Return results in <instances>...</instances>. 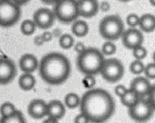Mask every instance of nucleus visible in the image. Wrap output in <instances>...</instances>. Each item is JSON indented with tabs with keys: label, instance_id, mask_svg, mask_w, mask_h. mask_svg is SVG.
<instances>
[{
	"label": "nucleus",
	"instance_id": "f257e3e1",
	"mask_svg": "<svg viewBox=\"0 0 155 123\" xmlns=\"http://www.w3.org/2000/svg\"><path fill=\"white\" fill-rule=\"evenodd\" d=\"M81 112L89 122L101 123L109 120L115 112V101L112 96L101 88H91L81 97Z\"/></svg>",
	"mask_w": 155,
	"mask_h": 123
},
{
	"label": "nucleus",
	"instance_id": "f03ea898",
	"mask_svg": "<svg viewBox=\"0 0 155 123\" xmlns=\"http://www.w3.org/2000/svg\"><path fill=\"white\" fill-rule=\"evenodd\" d=\"M41 79L51 86H58L65 83L71 73L69 60L62 53L49 52L42 57L38 65Z\"/></svg>",
	"mask_w": 155,
	"mask_h": 123
},
{
	"label": "nucleus",
	"instance_id": "7ed1b4c3",
	"mask_svg": "<svg viewBox=\"0 0 155 123\" xmlns=\"http://www.w3.org/2000/svg\"><path fill=\"white\" fill-rule=\"evenodd\" d=\"M105 61L101 51L96 48H86V50L79 53L76 65L81 73L83 75L96 76L100 74Z\"/></svg>",
	"mask_w": 155,
	"mask_h": 123
},
{
	"label": "nucleus",
	"instance_id": "20e7f679",
	"mask_svg": "<svg viewBox=\"0 0 155 123\" xmlns=\"http://www.w3.org/2000/svg\"><path fill=\"white\" fill-rule=\"evenodd\" d=\"M125 30L122 19L117 15H110L103 18L99 25L101 36L106 40H119Z\"/></svg>",
	"mask_w": 155,
	"mask_h": 123
},
{
	"label": "nucleus",
	"instance_id": "39448f33",
	"mask_svg": "<svg viewBox=\"0 0 155 123\" xmlns=\"http://www.w3.org/2000/svg\"><path fill=\"white\" fill-rule=\"evenodd\" d=\"M53 12L60 22L68 24L79 18L77 0H58L53 5Z\"/></svg>",
	"mask_w": 155,
	"mask_h": 123
},
{
	"label": "nucleus",
	"instance_id": "423d86ee",
	"mask_svg": "<svg viewBox=\"0 0 155 123\" xmlns=\"http://www.w3.org/2000/svg\"><path fill=\"white\" fill-rule=\"evenodd\" d=\"M21 17L20 6L10 0H0V26L8 28L18 22Z\"/></svg>",
	"mask_w": 155,
	"mask_h": 123
},
{
	"label": "nucleus",
	"instance_id": "0eeeda50",
	"mask_svg": "<svg viewBox=\"0 0 155 123\" xmlns=\"http://www.w3.org/2000/svg\"><path fill=\"white\" fill-rule=\"evenodd\" d=\"M124 65L116 58L105 59L100 74L102 78L109 83H117L124 76Z\"/></svg>",
	"mask_w": 155,
	"mask_h": 123
},
{
	"label": "nucleus",
	"instance_id": "6e6552de",
	"mask_svg": "<svg viewBox=\"0 0 155 123\" xmlns=\"http://www.w3.org/2000/svg\"><path fill=\"white\" fill-rule=\"evenodd\" d=\"M128 113L134 121L146 122L151 118L154 109L148 100L140 98L135 104L128 107Z\"/></svg>",
	"mask_w": 155,
	"mask_h": 123
},
{
	"label": "nucleus",
	"instance_id": "1a4fd4ad",
	"mask_svg": "<svg viewBox=\"0 0 155 123\" xmlns=\"http://www.w3.org/2000/svg\"><path fill=\"white\" fill-rule=\"evenodd\" d=\"M55 15L53 10L46 8H40L34 12L33 21L37 28L41 30H48L52 27L55 21Z\"/></svg>",
	"mask_w": 155,
	"mask_h": 123
},
{
	"label": "nucleus",
	"instance_id": "9d476101",
	"mask_svg": "<svg viewBox=\"0 0 155 123\" xmlns=\"http://www.w3.org/2000/svg\"><path fill=\"white\" fill-rule=\"evenodd\" d=\"M18 74L15 63L8 58H0V85L10 84Z\"/></svg>",
	"mask_w": 155,
	"mask_h": 123
},
{
	"label": "nucleus",
	"instance_id": "9b49d317",
	"mask_svg": "<svg viewBox=\"0 0 155 123\" xmlns=\"http://www.w3.org/2000/svg\"><path fill=\"white\" fill-rule=\"evenodd\" d=\"M120 38L123 46L129 50H133L134 48L142 45L144 42V36L142 32L136 28H130L124 30Z\"/></svg>",
	"mask_w": 155,
	"mask_h": 123
},
{
	"label": "nucleus",
	"instance_id": "f8f14e48",
	"mask_svg": "<svg viewBox=\"0 0 155 123\" xmlns=\"http://www.w3.org/2000/svg\"><path fill=\"white\" fill-rule=\"evenodd\" d=\"M79 16L91 19L95 17L100 10V4L98 0H77Z\"/></svg>",
	"mask_w": 155,
	"mask_h": 123
},
{
	"label": "nucleus",
	"instance_id": "ddd939ff",
	"mask_svg": "<svg viewBox=\"0 0 155 123\" xmlns=\"http://www.w3.org/2000/svg\"><path fill=\"white\" fill-rule=\"evenodd\" d=\"M152 85L150 82V79H148L145 76H136L131 82H130V89H132L140 98L143 97H147Z\"/></svg>",
	"mask_w": 155,
	"mask_h": 123
},
{
	"label": "nucleus",
	"instance_id": "4468645a",
	"mask_svg": "<svg viewBox=\"0 0 155 123\" xmlns=\"http://www.w3.org/2000/svg\"><path fill=\"white\" fill-rule=\"evenodd\" d=\"M28 115L34 119H41L47 116V102L43 99H33L28 106Z\"/></svg>",
	"mask_w": 155,
	"mask_h": 123
},
{
	"label": "nucleus",
	"instance_id": "2eb2a0df",
	"mask_svg": "<svg viewBox=\"0 0 155 123\" xmlns=\"http://www.w3.org/2000/svg\"><path fill=\"white\" fill-rule=\"evenodd\" d=\"M39 61L32 53H25L19 59V68L23 73H33L38 69Z\"/></svg>",
	"mask_w": 155,
	"mask_h": 123
},
{
	"label": "nucleus",
	"instance_id": "dca6fc26",
	"mask_svg": "<svg viewBox=\"0 0 155 123\" xmlns=\"http://www.w3.org/2000/svg\"><path fill=\"white\" fill-rule=\"evenodd\" d=\"M66 114V107L59 100H51L47 103V117H52L58 120L61 119Z\"/></svg>",
	"mask_w": 155,
	"mask_h": 123
},
{
	"label": "nucleus",
	"instance_id": "f3484780",
	"mask_svg": "<svg viewBox=\"0 0 155 123\" xmlns=\"http://www.w3.org/2000/svg\"><path fill=\"white\" fill-rule=\"evenodd\" d=\"M139 26L140 28V30H142L143 32H153L155 30V16L149 13L140 16Z\"/></svg>",
	"mask_w": 155,
	"mask_h": 123
},
{
	"label": "nucleus",
	"instance_id": "a211bd4d",
	"mask_svg": "<svg viewBox=\"0 0 155 123\" xmlns=\"http://www.w3.org/2000/svg\"><path fill=\"white\" fill-rule=\"evenodd\" d=\"M90 31L89 24L84 20H75L72 22L71 32L74 36L78 38H83L88 35Z\"/></svg>",
	"mask_w": 155,
	"mask_h": 123
},
{
	"label": "nucleus",
	"instance_id": "6ab92c4d",
	"mask_svg": "<svg viewBox=\"0 0 155 123\" xmlns=\"http://www.w3.org/2000/svg\"><path fill=\"white\" fill-rule=\"evenodd\" d=\"M18 86L23 91H30L36 86V78L32 73H24L18 78Z\"/></svg>",
	"mask_w": 155,
	"mask_h": 123
},
{
	"label": "nucleus",
	"instance_id": "aec40b11",
	"mask_svg": "<svg viewBox=\"0 0 155 123\" xmlns=\"http://www.w3.org/2000/svg\"><path fill=\"white\" fill-rule=\"evenodd\" d=\"M120 98L121 104H122L123 106L127 107H131L133 104H135V103L140 99L139 96H138L132 89H130V88L128 89V90L126 91V93H125L121 97H120Z\"/></svg>",
	"mask_w": 155,
	"mask_h": 123
},
{
	"label": "nucleus",
	"instance_id": "412c9836",
	"mask_svg": "<svg viewBox=\"0 0 155 123\" xmlns=\"http://www.w3.org/2000/svg\"><path fill=\"white\" fill-rule=\"evenodd\" d=\"M80 103H81V97L76 93L70 92L67 94L64 97V105L68 108L70 109L76 108L78 107H80Z\"/></svg>",
	"mask_w": 155,
	"mask_h": 123
},
{
	"label": "nucleus",
	"instance_id": "4be33fe9",
	"mask_svg": "<svg viewBox=\"0 0 155 123\" xmlns=\"http://www.w3.org/2000/svg\"><path fill=\"white\" fill-rule=\"evenodd\" d=\"M26 118L21 111L16 110L8 117L0 118V123H26Z\"/></svg>",
	"mask_w": 155,
	"mask_h": 123
},
{
	"label": "nucleus",
	"instance_id": "5701e85b",
	"mask_svg": "<svg viewBox=\"0 0 155 123\" xmlns=\"http://www.w3.org/2000/svg\"><path fill=\"white\" fill-rule=\"evenodd\" d=\"M36 25L32 19H25L20 25V31L25 36L32 35L36 30Z\"/></svg>",
	"mask_w": 155,
	"mask_h": 123
},
{
	"label": "nucleus",
	"instance_id": "b1692460",
	"mask_svg": "<svg viewBox=\"0 0 155 123\" xmlns=\"http://www.w3.org/2000/svg\"><path fill=\"white\" fill-rule=\"evenodd\" d=\"M74 43H75V40L72 35L66 33V34H62L59 36L58 44H59L60 48H62L64 50H68L73 47Z\"/></svg>",
	"mask_w": 155,
	"mask_h": 123
},
{
	"label": "nucleus",
	"instance_id": "393cba45",
	"mask_svg": "<svg viewBox=\"0 0 155 123\" xmlns=\"http://www.w3.org/2000/svg\"><path fill=\"white\" fill-rule=\"evenodd\" d=\"M17 110L15 105L11 102H4L0 106V115L1 118H6L13 114Z\"/></svg>",
	"mask_w": 155,
	"mask_h": 123
},
{
	"label": "nucleus",
	"instance_id": "a878e982",
	"mask_svg": "<svg viewBox=\"0 0 155 123\" xmlns=\"http://www.w3.org/2000/svg\"><path fill=\"white\" fill-rule=\"evenodd\" d=\"M144 68H145V65L143 64V62L140 60H136V59L130 65V73L135 76H140L141 74H143Z\"/></svg>",
	"mask_w": 155,
	"mask_h": 123
},
{
	"label": "nucleus",
	"instance_id": "bb28decb",
	"mask_svg": "<svg viewBox=\"0 0 155 123\" xmlns=\"http://www.w3.org/2000/svg\"><path fill=\"white\" fill-rule=\"evenodd\" d=\"M117 51L116 45L111 41V40H106L101 47V52L103 53V55H107V56H110L113 55Z\"/></svg>",
	"mask_w": 155,
	"mask_h": 123
},
{
	"label": "nucleus",
	"instance_id": "cd10ccee",
	"mask_svg": "<svg viewBox=\"0 0 155 123\" xmlns=\"http://www.w3.org/2000/svg\"><path fill=\"white\" fill-rule=\"evenodd\" d=\"M147 53H148V51H147L146 48L143 47L142 45L138 46V47H136V48H134V49L132 50L133 57H134L136 60H140V61H142L143 59L146 58Z\"/></svg>",
	"mask_w": 155,
	"mask_h": 123
},
{
	"label": "nucleus",
	"instance_id": "c85d7f7f",
	"mask_svg": "<svg viewBox=\"0 0 155 123\" xmlns=\"http://www.w3.org/2000/svg\"><path fill=\"white\" fill-rule=\"evenodd\" d=\"M143 74L145 77H147L150 80H154L155 79V63H150L145 65Z\"/></svg>",
	"mask_w": 155,
	"mask_h": 123
},
{
	"label": "nucleus",
	"instance_id": "c756f323",
	"mask_svg": "<svg viewBox=\"0 0 155 123\" xmlns=\"http://www.w3.org/2000/svg\"><path fill=\"white\" fill-rule=\"evenodd\" d=\"M139 21H140V17L134 13L128 15L126 18V23L130 28H136L137 26H139Z\"/></svg>",
	"mask_w": 155,
	"mask_h": 123
},
{
	"label": "nucleus",
	"instance_id": "7c9ffc66",
	"mask_svg": "<svg viewBox=\"0 0 155 123\" xmlns=\"http://www.w3.org/2000/svg\"><path fill=\"white\" fill-rule=\"evenodd\" d=\"M82 82H83L84 86L87 89H91V88H93L95 86V85H96V78L92 75H86L84 76Z\"/></svg>",
	"mask_w": 155,
	"mask_h": 123
},
{
	"label": "nucleus",
	"instance_id": "2f4dec72",
	"mask_svg": "<svg viewBox=\"0 0 155 123\" xmlns=\"http://www.w3.org/2000/svg\"><path fill=\"white\" fill-rule=\"evenodd\" d=\"M147 97H148L147 100L150 102V104L152 106L153 109L155 110V85L151 86V88H150V90Z\"/></svg>",
	"mask_w": 155,
	"mask_h": 123
},
{
	"label": "nucleus",
	"instance_id": "473e14b6",
	"mask_svg": "<svg viewBox=\"0 0 155 123\" xmlns=\"http://www.w3.org/2000/svg\"><path fill=\"white\" fill-rule=\"evenodd\" d=\"M128 90V88L123 86V85H118L115 86V89H114V92H115V95L119 97H121L125 93L126 91Z\"/></svg>",
	"mask_w": 155,
	"mask_h": 123
},
{
	"label": "nucleus",
	"instance_id": "72a5a7b5",
	"mask_svg": "<svg viewBox=\"0 0 155 123\" xmlns=\"http://www.w3.org/2000/svg\"><path fill=\"white\" fill-rule=\"evenodd\" d=\"M74 122L75 123H88L89 119L83 113L81 112L79 115L76 116V118H74Z\"/></svg>",
	"mask_w": 155,
	"mask_h": 123
},
{
	"label": "nucleus",
	"instance_id": "f704fd0d",
	"mask_svg": "<svg viewBox=\"0 0 155 123\" xmlns=\"http://www.w3.org/2000/svg\"><path fill=\"white\" fill-rule=\"evenodd\" d=\"M73 46H74V51H75L78 54L83 52V51L86 50V47H85L84 43H82V42H77V43L74 44Z\"/></svg>",
	"mask_w": 155,
	"mask_h": 123
},
{
	"label": "nucleus",
	"instance_id": "c9c22d12",
	"mask_svg": "<svg viewBox=\"0 0 155 123\" xmlns=\"http://www.w3.org/2000/svg\"><path fill=\"white\" fill-rule=\"evenodd\" d=\"M53 37H54L53 36V33L50 32V31H44L43 34L41 35V38L44 40V42H48V41L52 40H53Z\"/></svg>",
	"mask_w": 155,
	"mask_h": 123
},
{
	"label": "nucleus",
	"instance_id": "e433bc0d",
	"mask_svg": "<svg viewBox=\"0 0 155 123\" xmlns=\"http://www.w3.org/2000/svg\"><path fill=\"white\" fill-rule=\"evenodd\" d=\"M100 9L103 12H107L110 9V5L107 1H103L100 4Z\"/></svg>",
	"mask_w": 155,
	"mask_h": 123
},
{
	"label": "nucleus",
	"instance_id": "4c0bfd02",
	"mask_svg": "<svg viewBox=\"0 0 155 123\" xmlns=\"http://www.w3.org/2000/svg\"><path fill=\"white\" fill-rule=\"evenodd\" d=\"M34 43H35L36 46H42L44 44V40H42L41 36H37L34 39Z\"/></svg>",
	"mask_w": 155,
	"mask_h": 123
},
{
	"label": "nucleus",
	"instance_id": "58836bf2",
	"mask_svg": "<svg viewBox=\"0 0 155 123\" xmlns=\"http://www.w3.org/2000/svg\"><path fill=\"white\" fill-rule=\"evenodd\" d=\"M10 1L14 2L15 4L18 5V6H23V5H26L27 3H28L30 0H10Z\"/></svg>",
	"mask_w": 155,
	"mask_h": 123
},
{
	"label": "nucleus",
	"instance_id": "ea45409f",
	"mask_svg": "<svg viewBox=\"0 0 155 123\" xmlns=\"http://www.w3.org/2000/svg\"><path fill=\"white\" fill-rule=\"evenodd\" d=\"M58 120L57 119V118H52V117H48L43 122L44 123H57Z\"/></svg>",
	"mask_w": 155,
	"mask_h": 123
},
{
	"label": "nucleus",
	"instance_id": "a19ab883",
	"mask_svg": "<svg viewBox=\"0 0 155 123\" xmlns=\"http://www.w3.org/2000/svg\"><path fill=\"white\" fill-rule=\"evenodd\" d=\"M40 1L45 5H54L58 0H40Z\"/></svg>",
	"mask_w": 155,
	"mask_h": 123
},
{
	"label": "nucleus",
	"instance_id": "79ce46f5",
	"mask_svg": "<svg viewBox=\"0 0 155 123\" xmlns=\"http://www.w3.org/2000/svg\"><path fill=\"white\" fill-rule=\"evenodd\" d=\"M149 2H150V4L151 6L155 7V0H149Z\"/></svg>",
	"mask_w": 155,
	"mask_h": 123
},
{
	"label": "nucleus",
	"instance_id": "37998d69",
	"mask_svg": "<svg viewBox=\"0 0 155 123\" xmlns=\"http://www.w3.org/2000/svg\"><path fill=\"white\" fill-rule=\"evenodd\" d=\"M152 60H153V63H155V51L152 54Z\"/></svg>",
	"mask_w": 155,
	"mask_h": 123
},
{
	"label": "nucleus",
	"instance_id": "c03bdc74",
	"mask_svg": "<svg viewBox=\"0 0 155 123\" xmlns=\"http://www.w3.org/2000/svg\"><path fill=\"white\" fill-rule=\"evenodd\" d=\"M119 1H120V2H123V3H125V2H129V1H131V0H119Z\"/></svg>",
	"mask_w": 155,
	"mask_h": 123
}]
</instances>
